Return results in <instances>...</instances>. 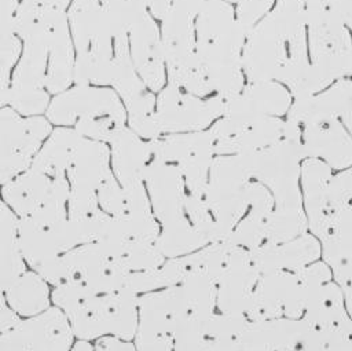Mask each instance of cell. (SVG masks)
I'll use <instances>...</instances> for the list:
<instances>
[{
    "label": "cell",
    "mask_w": 352,
    "mask_h": 351,
    "mask_svg": "<svg viewBox=\"0 0 352 351\" xmlns=\"http://www.w3.org/2000/svg\"><path fill=\"white\" fill-rule=\"evenodd\" d=\"M246 81H278L293 98L311 96L305 0H276L246 36L242 51Z\"/></svg>",
    "instance_id": "6da1fadb"
},
{
    "label": "cell",
    "mask_w": 352,
    "mask_h": 351,
    "mask_svg": "<svg viewBox=\"0 0 352 351\" xmlns=\"http://www.w3.org/2000/svg\"><path fill=\"white\" fill-rule=\"evenodd\" d=\"M246 36L235 6L223 0H206L195 18L197 56L213 92L224 100L238 95L248 83L242 67Z\"/></svg>",
    "instance_id": "7a4b0ae2"
},
{
    "label": "cell",
    "mask_w": 352,
    "mask_h": 351,
    "mask_svg": "<svg viewBox=\"0 0 352 351\" xmlns=\"http://www.w3.org/2000/svg\"><path fill=\"white\" fill-rule=\"evenodd\" d=\"M283 139L298 146L305 158H318L333 171L352 167V135L318 94L293 98L285 117Z\"/></svg>",
    "instance_id": "3957f363"
},
{
    "label": "cell",
    "mask_w": 352,
    "mask_h": 351,
    "mask_svg": "<svg viewBox=\"0 0 352 351\" xmlns=\"http://www.w3.org/2000/svg\"><path fill=\"white\" fill-rule=\"evenodd\" d=\"M50 123L69 127L94 140L110 143L126 127V110L117 92L99 85H74L55 95L47 109Z\"/></svg>",
    "instance_id": "277c9868"
},
{
    "label": "cell",
    "mask_w": 352,
    "mask_h": 351,
    "mask_svg": "<svg viewBox=\"0 0 352 351\" xmlns=\"http://www.w3.org/2000/svg\"><path fill=\"white\" fill-rule=\"evenodd\" d=\"M312 95L352 77V32L326 0H305Z\"/></svg>",
    "instance_id": "5b68a950"
},
{
    "label": "cell",
    "mask_w": 352,
    "mask_h": 351,
    "mask_svg": "<svg viewBox=\"0 0 352 351\" xmlns=\"http://www.w3.org/2000/svg\"><path fill=\"white\" fill-rule=\"evenodd\" d=\"M67 19L76 50L73 83L110 85L114 36L100 0H72Z\"/></svg>",
    "instance_id": "8992f818"
},
{
    "label": "cell",
    "mask_w": 352,
    "mask_h": 351,
    "mask_svg": "<svg viewBox=\"0 0 352 351\" xmlns=\"http://www.w3.org/2000/svg\"><path fill=\"white\" fill-rule=\"evenodd\" d=\"M12 30L23 40L22 54L12 73L8 105L22 116H40L48 109V48L37 23L34 6L19 3Z\"/></svg>",
    "instance_id": "52a82bcc"
},
{
    "label": "cell",
    "mask_w": 352,
    "mask_h": 351,
    "mask_svg": "<svg viewBox=\"0 0 352 351\" xmlns=\"http://www.w3.org/2000/svg\"><path fill=\"white\" fill-rule=\"evenodd\" d=\"M51 286L76 284L95 293L128 288L129 271L98 242L78 245L36 270Z\"/></svg>",
    "instance_id": "ba28073f"
},
{
    "label": "cell",
    "mask_w": 352,
    "mask_h": 351,
    "mask_svg": "<svg viewBox=\"0 0 352 351\" xmlns=\"http://www.w3.org/2000/svg\"><path fill=\"white\" fill-rule=\"evenodd\" d=\"M110 85L126 109L128 128L146 140L160 138L162 132L157 118V102L131 61L128 36L114 39V61Z\"/></svg>",
    "instance_id": "9c48e42d"
},
{
    "label": "cell",
    "mask_w": 352,
    "mask_h": 351,
    "mask_svg": "<svg viewBox=\"0 0 352 351\" xmlns=\"http://www.w3.org/2000/svg\"><path fill=\"white\" fill-rule=\"evenodd\" d=\"M51 132L45 117L22 116L12 107L0 109V184L30 168Z\"/></svg>",
    "instance_id": "30bf717a"
},
{
    "label": "cell",
    "mask_w": 352,
    "mask_h": 351,
    "mask_svg": "<svg viewBox=\"0 0 352 351\" xmlns=\"http://www.w3.org/2000/svg\"><path fill=\"white\" fill-rule=\"evenodd\" d=\"M148 142L154 158L170 162L182 171L188 193L205 194L209 171L216 157L214 142L208 129L169 134Z\"/></svg>",
    "instance_id": "8fae6325"
},
{
    "label": "cell",
    "mask_w": 352,
    "mask_h": 351,
    "mask_svg": "<svg viewBox=\"0 0 352 351\" xmlns=\"http://www.w3.org/2000/svg\"><path fill=\"white\" fill-rule=\"evenodd\" d=\"M224 106L226 100L217 95L199 98L168 84L157 98V118L162 134L205 131L223 116Z\"/></svg>",
    "instance_id": "7c38bea8"
},
{
    "label": "cell",
    "mask_w": 352,
    "mask_h": 351,
    "mask_svg": "<svg viewBox=\"0 0 352 351\" xmlns=\"http://www.w3.org/2000/svg\"><path fill=\"white\" fill-rule=\"evenodd\" d=\"M285 118L224 114L208 129L216 156L258 151L283 140Z\"/></svg>",
    "instance_id": "4fadbf2b"
},
{
    "label": "cell",
    "mask_w": 352,
    "mask_h": 351,
    "mask_svg": "<svg viewBox=\"0 0 352 351\" xmlns=\"http://www.w3.org/2000/svg\"><path fill=\"white\" fill-rule=\"evenodd\" d=\"M74 339L65 312L51 306L38 315L22 318L11 330L0 333V351H70Z\"/></svg>",
    "instance_id": "5bb4252c"
},
{
    "label": "cell",
    "mask_w": 352,
    "mask_h": 351,
    "mask_svg": "<svg viewBox=\"0 0 352 351\" xmlns=\"http://www.w3.org/2000/svg\"><path fill=\"white\" fill-rule=\"evenodd\" d=\"M131 21L128 29L131 61L146 85L161 91L165 84L166 63L161 41V30L154 17L131 1Z\"/></svg>",
    "instance_id": "9a60e30c"
},
{
    "label": "cell",
    "mask_w": 352,
    "mask_h": 351,
    "mask_svg": "<svg viewBox=\"0 0 352 351\" xmlns=\"http://www.w3.org/2000/svg\"><path fill=\"white\" fill-rule=\"evenodd\" d=\"M34 11L48 48L47 89L56 95L73 83L76 55L67 14L63 10L40 6H34Z\"/></svg>",
    "instance_id": "2e32d148"
},
{
    "label": "cell",
    "mask_w": 352,
    "mask_h": 351,
    "mask_svg": "<svg viewBox=\"0 0 352 351\" xmlns=\"http://www.w3.org/2000/svg\"><path fill=\"white\" fill-rule=\"evenodd\" d=\"M144 184L160 224L186 215L184 204L188 191L184 176L176 165L153 157L146 169Z\"/></svg>",
    "instance_id": "e0dca14e"
},
{
    "label": "cell",
    "mask_w": 352,
    "mask_h": 351,
    "mask_svg": "<svg viewBox=\"0 0 352 351\" xmlns=\"http://www.w3.org/2000/svg\"><path fill=\"white\" fill-rule=\"evenodd\" d=\"M190 315L180 285L139 295L136 334H169Z\"/></svg>",
    "instance_id": "ac0fdd59"
},
{
    "label": "cell",
    "mask_w": 352,
    "mask_h": 351,
    "mask_svg": "<svg viewBox=\"0 0 352 351\" xmlns=\"http://www.w3.org/2000/svg\"><path fill=\"white\" fill-rule=\"evenodd\" d=\"M67 222L60 226H52L33 216L19 217L16 244L29 268L37 270L72 249Z\"/></svg>",
    "instance_id": "d6986e66"
},
{
    "label": "cell",
    "mask_w": 352,
    "mask_h": 351,
    "mask_svg": "<svg viewBox=\"0 0 352 351\" xmlns=\"http://www.w3.org/2000/svg\"><path fill=\"white\" fill-rule=\"evenodd\" d=\"M293 103V95L278 81H248L243 89L226 100L224 114L268 116L285 118Z\"/></svg>",
    "instance_id": "ffe728a7"
},
{
    "label": "cell",
    "mask_w": 352,
    "mask_h": 351,
    "mask_svg": "<svg viewBox=\"0 0 352 351\" xmlns=\"http://www.w3.org/2000/svg\"><path fill=\"white\" fill-rule=\"evenodd\" d=\"M111 169L122 187L144 183L146 169L153 158L150 142L125 127L110 142Z\"/></svg>",
    "instance_id": "44dd1931"
},
{
    "label": "cell",
    "mask_w": 352,
    "mask_h": 351,
    "mask_svg": "<svg viewBox=\"0 0 352 351\" xmlns=\"http://www.w3.org/2000/svg\"><path fill=\"white\" fill-rule=\"evenodd\" d=\"M113 175L110 147L104 142L82 136L66 172L70 187L96 191Z\"/></svg>",
    "instance_id": "7402d4cb"
},
{
    "label": "cell",
    "mask_w": 352,
    "mask_h": 351,
    "mask_svg": "<svg viewBox=\"0 0 352 351\" xmlns=\"http://www.w3.org/2000/svg\"><path fill=\"white\" fill-rule=\"evenodd\" d=\"M51 190L52 178L29 168L1 184V197L18 217H28L44 205Z\"/></svg>",
    "instance_id": "603a6c76"
},
{
    "label": "cell",
    "mask_w": 352,
    "mask_h": 351,
    "mask_svg": "<svg viewBox=\"0 0 352 351\" xmlns=\"http://www.w3.org/2000/svg\"><path fill=\"white\" fill-rule=\"evenodd\" d=\"M81 139L82 135L74 128L60 127L54 129L33 158L30 168L51 178L66 176Z\"/></svg>",
    "instance_id": "cb8c5ba5"
},
{
    "label": "cell",
    "mask_w": 352,
    "mask_h": 351,
    "mask_svg": "<svg viewBox=\"0 0 352 351\" xmlns=\"http://www.w3.org/2000/svg\"><path fill=\"white\" fill-rule=\"evenodd\" d=\"M50 284L36 271L26 270L6 290L10 307L21 317L30 318L38 315L52 306Z\"/></svg>",
    "instance_id": "d4e9b609"
},
{
    "label": "cell",
    "mask_w": 352,
    "mask_h": 351,
    "mask_svg": "<svg viewBox=\"0 0 352 351\" xmlns=\"http://www.w3.org/2000/svg\"><path fill=\"white\" fill-rule=\"evenodd\" d=\"M109 336L132 340L139 325V295L129 288L107 293Z\"/></svg>",
    "instance_id": "484cf974"
},
{
    "label": "cell",
    "mask_w": 352,
    "mask_h": 351,
    "mask_svg": "<svg viewBox=\"0 0 352 351\" xmlns=\"http://www.w3.org/2000/svg\"><path fill=\"white\" fill-rule=\"evenodd\" d=\"M157 245L166 259L180 257L208 245L202 235L194 228L187 215L161 224Z\"/></svg>",
    "instance_id": "4316f807"
},
{
    "label": "cell",
    "mask_w": 352,
    "mask_h": 351,
    "mask_svg": "<svg viewBox=\"0 0 352 351\" xmlns=\"http://www.w3.org/2000/svg\"><path fill=\"white\" fill-rule=\"evenodd\" d=\"M118 260H121L129 273H138L161 267L166 257L158 248L157 242L131 241Z\"/></svg>",
    "instance_id": "83f0119b"
},
{
    "label": "cell",
    "mask_w": 352,
    "mask_h": 351,
    "mask_svg": "<svg viewBox=\"0 0 352 351\" xmlns=\"http://www.w3.org/2000/svg\"><path fill=\"white\" fill-rule=\"evenodd\" d=\"M22 45L11 30L0 29V107L8 103L11 72L19 59Z\"/></svg>",
    "instance_id": "f1b7e54d"
},
{
    "label": "cell",
    "mask_w": 352,
    "mask_h": 351,
    "mask_svg": "<svg viewBox=\"0 0 352 351\" xmlns=\"http://www.w3.org/2000/svg\"><path fill=\"white\" fill-rule=\"evenodd\" d=\"M318 96L342 120L352 135V78H341L333 83Z\"/></svg>",
    "instance_id": "f546056e"
},
{
    "label": "cell",
    "mask_w": 352,
    "mask_h": 351,
    "mask_svg": "<svg viewBox=\"0 0 352 351\" xmlns=\"http://www.w3.org/2000/svg\"><path fill=\"white\" fill-rule=\"evenodd\" d=\"M28 270V264L18 244L0 246V288L7 290L19 275Z\"/></svg>",
    "instance_id": "4dcf8cb0"
},
{
    "label": "cell",
    "mask_w": 352,
    "mask_h": 351,
    "mask_svg": "<svg viewBox=\"0 0 352 351\" xmlns=\"http://www.w3.org/2000/svg\"><path fill=\"white\" fill-rule=\"evenodd\" d=\"M98 202L103 212L110 216H122L126 211L125 191L113 175L96 190Z\"/></svg>",
    "instance_id": "1f68e13d"
},
{
    "label": "cell",
    "mask_w": 352,
    "mask_h": 351,
    "mask_svg": "<svg viewBox=\"0 0 352 351\" xmlns=\"http://www.w3.org/2000/svg\"><path fill=\"white\" fill-rule=\"evenodd\" d=\"M276 0H241L235 4V15L239 25L249 33L274 8Z\"/></svg>",
    "instance_id": "d6a6232c"
},
{
    "label": "cell",
    "mask_w": 352,
    "mask_h": 351,
    "mask_svg": "<svg viewBox=\"0 0 352 351\" xmlns=\"http://www.w3.org/2000/svg\"><path fill=\"white\" fill-rule=\"evenodd\" d=\"M99 209L100 206L98 202L96 191L70 187V194L67 200L69 219H84Z\"/></svg>",
    "instance_id": "836d02e7"
},
{
    "label": "cell",
    "mask_w": 352,
    "mask_h": 351,
    "mask_svg": "<svg viewBox=\"0 0 352 351\" xmlns=\"http://www.w3.org/2000/svg\"><path fill=\"white\" fill-rule=\"evenodd\" d=\"M18 223L16 213L0 198V246L16 244Z\"/></svg>",
    "instance_id": "e575fe53"
},
{
    "label": "cell",
    "mask_w": 352,
    "mask_h": 351,
    "mask_svg": "<svg viewBox=\"0 0 352 351\" xmlns=\"http://www.w3.org/2000/svg\"><path fill=\"white\" fill-rule=\"evenodd\" d=\"M138 351H173V336L136 334L133 339Z\"/></svg>",
    "instance_id": "d590c367"
},
{
    "label": "cell",
    "mask_w": 352,
    "mask_h": 351,
    "mask_svg": "<svg viewBox=\"0 0 352 351\" xmlns=\"http://www.w3.org/2000/svg\"><path fill=\"white\" fill-rule=\"evenodd\" d=\"M95 351H138L132 340H124L116 336H102L95 340Z\"/></svg>",
    "instance_id": "8d00e7d4"
},
{
    "label": "cell",
    "mask_w": 352,
    "mask_h": 351,
    "mask_svg": "<svg viewBox=\"0 0 352 351\" xmlns=\"http://www.w3.org/2000/svg\"><path fill=\"white\" fill-rule=\"evenodd\" d=\"M22 318L10 307L6 290L0 288V333L11 330Z\"/></svg>",
    "instance_id": "74e56055"
},
{
    "label": "cell",
    "mask_w": 352,
    "mask_h": 351,
    "mask_svg": "<svg viewBox=\"0 0 352 351\" xmlns=\"http://www.w3.org/2000/svg\"><path fill=\"white\" fill-rule=\"evenodd\" d=\"M21 0H0V29L12 30L14 19Z\"/></svg>",
    "instance_id": "f35d334b"
},
{
    "label": "cell",
    "mask_w": 352,
    "mask_h": 351,
    "mask_svg": "<svg viewBox=\"0 0 352 351\" xmlns=\"http://www.w3.org/2000/svg\"><path fill=\"white\" fill-rule=\"evenodd\" d=\"M133 4L144 7L154 18L162 19L172 7L173 0H129Z\"/></svg>",
    "instance_id": "ab89813d"
},
{
    "label": "cell",
    "mask_w": 352,
    "mask_h": 351,
    "mask_svg": "<svg viewBox=\"0 0 352 351\" xmlns=\"http://www.w3.org/2000/svg\"><path fill=\"white\" fill-rule=\"evenodd\" d=\"M330 8L344 21L352 32V0H326Z\"/></svg>",
    "instance_id": "60d3db41"
},
{
    "label": "cell",
    "mask_w": 352,
    "mask_h": 351,
    "mask_svg": "<svg viewBox=\"0 0 352 351\" xmlns=\"http://www.w3.org/2000/svg\"><path fill=\"white\" fill-rule=\"evenodd\" d=\"M23 3L40 6V7H47V8H56V10H66L72 0H21Z\"/></svg>",
    "instance_id": "b9f144b4"
},
{
    "label": "cell",
    "mask_w": 352,
    "mask_h": 351,
    "mask_svg": "<svg viewBox=\"0 0 352 351\" xmlns=\"http://www.w3.org/2000/svg\"><path fill=\"white\" fill-rule=\"evenodd\" d=\"M206 0H173L172 6H177V7H182L195 15H198V12L201 11L202 6L205 4Z\"/></svg>",
    "instance_id": "7bdbcfd3"
},
{
    "label": "cell",
    "mask_w": 352,
    "mask_h": 351,
    "mask_svg": "<svg viewBox=\"0 0 352 351\" xmlns=\"http://www.w3.org/2000/svg\"><path fill=\"white\" fill-rule=\"evenodd\" d=\"M70 351H95V348H94V344L91 341L77 339V341H74Z\"/></svg>",
    "instance_id": "ee69618b"
},
{
    "label": "cell",
    "mask_w": 352,
    "mask_h": 351,
    "mask_svg": "<svg viewBox=\"0 0 352 351\" xmlns=\"http://www.w3.org/2000/svg\"><path fill=\"white\" fill-rule=\"evenodd\" d=\"M100 3L104 10H113V8L122 6L125 3V0H100Z\"/></svg>",
    "instance_id": "f6af8a7d"
},
{
    "label": "cell",
    "mask_w": 352,
    "mask_h": 351,
    "mask_svg": "<svg viewBox=\"0 0 352 351\" xmlns=\"http://www.w3.org/2000/svg\"><path fill=\"white\" fill-rule=\"evenodd\" d=\"M223 1H226V3H230V4L235 6V4H238L241 0H223Z\"/></svg>",
    "instance_id": "bcb514c9"
},
{
    "label": "cell",
    "mask_w": 352,
    "mask_h": 351,
    "mask_svg": "<svg viewBox=\"0 0 352 351\" xmlns=\"http://www.w3.org/2000/svg\"><path fill=\"white\" fill-rule=\"evenodd\" d=\"M351 78H352V77H351Z\"/></svg>",
    "instance_id": "7dc6e473"
}]
</instances>
